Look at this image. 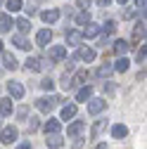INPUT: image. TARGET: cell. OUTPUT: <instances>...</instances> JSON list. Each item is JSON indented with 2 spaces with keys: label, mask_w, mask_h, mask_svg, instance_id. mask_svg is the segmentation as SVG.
I'll list each match as a JSON object with an SVG mask.
<instances>
[{
  "label": "cell",
  "mask_w": 147,
  "mask_h": 149,
  "mask_svg": "<svg viewBox=\"0 0 147 149\" xmlns=\"http://www.w3.org/2000/svg\"><path fill=\"white\" fill-rule=\"evenodd\" d=\"M7 92H10V97L22 100V97H24V85H22L19 81H10V83H7Z\"/></svg>",
  "instance_id": "obj_1"
},
{
  "label": "cell",
  "mask_w": 147,
  "mask_h": 149,
  "mask_svg": "<svg viewBox=\"0 0 147 149\" xmlns=\"http://www.w3.org/2000/svg\"><path fill=\"white\" fill-rule=\"evenodd\" d=\"M57 102H62V100H60V97H43V100L36 102V107L48 114V111H52V109H55V104H57Z\"/></svg>",
  "instance_id": "obj_2"
},
{
  "label": "cell",
  "mask_w": 147,
  "mask_h": 149,
  "mask_svg": "<svg viewBox=\"0 0 147 149\" xmlns=\"http://www.w3.org/2000/svg\"><path fill=\"white\" fill-rule=\"evenodd\" d=\"M14 140H17V128H14V125L5 128L3 133H0V142H3V144H12Z\"/></svg>",
  "instance_id": "obj_3"
},
{
  "label": "cell",
  "mask_w": 147,
  "mask_h": 149,
  "mask_svg": "<svg viewBox=\"0 0 147 149\" xmlns=\"http://www.w3.org/2000/svg\"><path fill=\"white\" fill-rule=\"evenodd\" d=\"M64 57H66V47H64V45L50 47V62H60V59H64Z\"/></svg>",
  "instance_id": "obj_4"
},
{
  "label": "cell",
  "mask_w": 147,
  "mask_h": 149,
  "mask_svg": "<svg viewBox=\"0 0 147 149\" xmlns=\"http://www.w3.org/2000/svg\"><path fill=\"white\" fill-rule=\"evenodd\" d=\"M50 40H52V31L50 29H43V31H38V36H36V45H41V47H45Z\"/></svg>",
  "instance_id": "obj_5"
},
{
  "label": "cell",
  "mask_w": 147,
  "mask_h": 149,
  "mask_svg": "<svg viewBox=\"0 0 147 149\" xmlns=\"http://www.w3.org/2000/svg\"><path fill=\"white\" fill-rule=\"evenodd\" d=\"M83 128H85V121H74V123L66 128V135H69V137H76V135L83 133Z\"/></svg>",
  "instance_id": "obj_6"
},
{
  "label": "cell",
  "mask_w": 147,
  "mask_h": 149,
  "mask_svg": "<svg viewBox=\"0 0 147 149\" xmlns=\"http://www.w3.org/2000/svg\"><path fill=\"white\" fill-rule=\"evenodd\" d=\"M41 17H43V22L45 24H55V22H57L60 19V10H45V12H41Z\"/></svg>",
  "instance_id": "obj_7"
},
{
  "label": "cell",
  "mask_w": 147,
  "mask_h": 149,
  "mask_svg": "<svg viewBox=\"0 0 147 149\" xmlns=\"http://www.w3.org/2000/svg\"><path fill=\"white\" fill-rule=\"evenodd\" d=\"M24 64H26V69H29V71H41L43 66H50V64H45V62H41V59H36V57H29Z\"/></svg>",
  "instance_id": "obj_8"
},
{
  "label": "cell",
  "mask_w": 147,
  "mask_h": 149,
  "mask_svg": "<svg viewBox=\"0 0 147 149\" xmlns=\"http://www.w3.org/2000/svg\"><path fill=\"white\" fill-rule=\"evenodd\" d=\"M100 31H102L100 24H90V22H88V24H85V31H83V38H95Z\"/></svg>",
  "instance_id": "obj_9"
},
{
  "label": "cell",
  "mask_w": 147,
  "mask_h": 149,
  "mask_svg": "<svg viewBox=\"0 0 147 149\" xmlns=\"http://www.w3.org/2000/svg\"><path fill=\"white\" fill-rule=\"evenodd\" d=\"M81 40H83V33H81V31H74V29L66 31V43H69V45H78Z\"/></svg>",
  "instance_id": "obj_10"
},
{
  "label": "cell",
  "mask_w": 147,
  "mask_h": 149,
  "mask_svg": "<svg viewBox=\"0 0 147 149\" xmlns=\"http://www.w3.org/2000/svg\"><path fill=\"white\" fill-rule=\"evenodd\" d=\"M14 26V22H12V17L7 14V12H0V31H10Z\"/></svg>",
  "instance_id": "obj_11"
},
{
  "label": "cell",
  "mask_w": 147,
  "mask_h": 149,
  "mask_svg": "<svg viewBox=\"0 0 147 149\" xmlns=\"http://www.w3.org/2000/svg\"><path fill=\"white\" fill-rule=\"evenodd\" d=\"M104 128H107V121H104V118H100V121H95V125H93V130H90V137H93V140H97V137H100V133H102Z\"/></svg>",
  "instance_id": "obj_12"
},
{
  "label": "cell",
  "mask_w": 147,
  "mask_h": 149,
  "mask_svg": "<svg viewBox=\"0 0 147 149\" xmlns=\"http://www.w3.org/2000/svg\"><path fill=\"white\" fill-rule=\"evenodd\" d=\"M142 38H145V22H138L133 29V43H140Z\"/></svg>",
  "instance_id": "obj_13"
},
{
  "label": "cell",
  "mask_w": 147,
  "mask_h": 149,
  "mask_svg": "<svg viewBox=\"0 0 147 149\" xmlns=\"http://www.w3.org/2000/svg\"><path fill=\"white\" fill-rule=\"evenodd\" d=\"M104 100H90V104H88V111H90V114H100V111L104 109Z\"/></svg>",
  "instance_id": "obj_14"
},
{
  "label": "cell",
  "mask_w": 147,
  "mask_h": 149,
  "mask_svg": "<svg viewBox=\"0 0 147 149\" xmlns=\"http://www.w3.org/2000/svg\"><path fill=\"white\" fill-rule=\"evenodd\" d=\"M45 137H48V135H45ZM45 142H48L50 149H60V147H62V137H60L57 133H50V137H48Z\"/></svg>",
  "instance_id": "obj_15"
},
{
  "label": "cell",
  "mask_w": 147,
  "mask_h": 149,
  "mask_svg": "<svg viewBox=\"0 0 147 149\" xmlns=\"http://www.w3.org/2000/svg\"><path fill=\"white\" fill-rule=\"evenodd\" d=\"M112 135H114L116 140H123V137L128 135V128H126L123 123H119V125H114V128H112Z\"/></svg>",
  "instance_id": "obj_16"
},
{
  "label": "cell",
  "mask_w": 147,
  "mask_h": 149,
  "mask_svg": "<svg viewBox=\"0 0 147 149\" xmlns=\"http://www.w3.org/2000/svg\"><path fill=\"white\" fill-rule=\"evenodd\" d=\"M3 62H5V66H7L10 71H14L17 66H19V64H17V57H14V54H10V52L3 54Z\"/></svg>",
  "instance_id": "obj_17"
},
{
  "label": "cell",
  "mask_w": 147,
  "mask_h": 149,
  "mask_svg": "<svg viewBox=\"0 0 147 149\" xmlns=\"http://www.w3.org/2000/svg\"><path fill=\"white\" fill-rule=\"evenodd\" d=\"M78 57H81L83 62H93V59H95V50H90V47H81V50H78Z\"/></svg>",
  "instance_id": "obj_18"
},
{
  "label": "cell",
  "mask_w": 147,
  "mask_h": 149,
  "mask_svg": "<svg viewBox=\"0 0 147 149\" xmlns=\"http://www.w3.org/2000/svg\"><path fill=\"white\" fill-rule=\"evenodd\" d=\"M60 128H62V125H60L57 118H50V121L45 123V135H50V133H60Z\"/></svg>",
  "instance_id": "obj_19"
},
{
  "label": "cell",
  "mask_w": 147,
  "mask_h": 149,
  "mask_svg": "<svg viewBox=\"0 0 147 149\" xmlns=\"http://www.w3.org/2000/svg\"><path fill=\"white\" fill-rule=\"evenodd\" d=\"M74 116H76V104H66V107L62 109V118L69 121V118H74Z\"/></svg>",
  "instance_id": "obj_20"
},
{
  "label": "cell",
  "mask_w": 147,
  "mask_h": 149,
  "mask_svg": "<svg viewBox=\"0 0 147 149\" xmlns=\"http://www.w3.org/2000/svg\"><path fill=\"white\" fill-rule=\"evenodd\" d=\"M12 43H14L17 47H19V50H29V47H31V45H29V40L24 38L22 33H19V36H14V38H12Z\"/></svg>",
  "instance_id": "obj_21"
},
{
  "label": "cell",
  "mask_w": 147,
  "mask_h": 149,
  "mask_svg": "<svg viewBox=\"0 0 147 149\" xmlns=\"http://www.w3.org/2000/svg\"><path fill=\"white\" fill-rule=\"evenodd\" d=\"M10 114H12V102L0 100V116H10Z\"/></svg>",
  "instance_id": "obj_22"
},
{
  "label": "cell",
  "mask_w": 147,
  "mask_h": 149,
  "mask_svg": "<svg viewBox=\"0 0 147 149\" xmlns=\"http://www.w3.org/2000/svg\"><path fill=\"white\" fill-rule=\"evenodd\" d=\"M128 50H131V45H128V43H126V40H119V43H116V45H114V52H116V54H119V57H123V54H126V52H128Z\"/></svg>",
  "instance_id": "obj_23"
},
{
  "label": "cell",
  "mask_w": 147,
  "mask_h": 149,
  "mask_svg": "<svg viewBox=\"0 0 147 149\" xmlns=\"http://www.w3.org/2000/svg\"><path fill=\"white\" fill-rule=\"evenodd\" d=\"M90 95H93V90H90V88H81L78 95H76V100L78 102H85V100H90Z\"/></svg>",
  "instance_id": "obj_24"
},
{
  "label": "cell",
  "mask_w": 147,
  "mask_h": 149,
  "mask_svg": "<svg viewBox=\"0 0 147 149\" xmlns=\"http://www.w3.org/2000/svg\"><path fill=\"white\" fill-rule=\"evenodd\" d=\"M17 29H19L22 33H26V31H31V22L29 19H17V24H14Z\"/></svg>",
  "instance_id": "obj_25"
},
{
  "label": "cell",
  "mask_w": 147,
  "mask_h": 149,
  "mask_svg": "<svg viewBox=\"0 0 147 149\" xmlns=\"http://www.w3.org/2000/svg\"><path fill=\"white\" fill-rule=\"evenodd\" d=\"M112 71H114V66L104 64V66H100V69H97V76H100V78H104V76H109V73H112Z\"/></svg>",
  "instance_id": "obj_26"
},
{
  "label": "cell",
  "mask_w": 147,
  "mask_h": 149,
  "mask_svg": "<svg viewBox=\"0 0 147 149\" xmlns=\"http://www.w3.org/2000/svg\"><path fill=\"white\" fill-rule=\"evenodd\" d=\"M7 10H10V12L22 10V0H7Z\"/></svg>",
  "instance_id": "obj_27"
},
{
  "label": "cell",
  "mask_w": 147,
  "mask_h": 149,
  "mask_svg": "<svg viewBox=\"0 0 147 149\" xmlns=\"http://www.w3.org/2000/svg\"><path fill=\"white\" fill-rule=\"evenodd\" d=\"M114 69H116V71H128V59H126V57H119V62H116Z\"/></svg>",
  "instance_id": "obj_28"
},
{
  "label": "cell",
  "mask_w": 147,
  "mask_h": 149,
  "mask_svg": "<svg viewBox=\"0 0 147 149\" xmlns=\"http://www.w3.org/2000/svg\"><path fill=\"white\" fill-rule=\"evenodd\" d=\"M38 130V118H29V125H26V133H36Z\"/></svg>",
  "instance_id": "obj_29"
},
{
  "label": "cell",
  "mask_w": 147,
  "mask_h": 149,
  "mask_svg": "<svg viewBox=\"0 0 147 149\" xmlns=\"http://www.w3.org/2000/svg\"><path fill=\"white\" fill-rule=\"evenodd\" d=\"M88 22H90V17H88V12H81V14L76 17V24H78V26H83V24H88Z\"/></svg>",
  "instance_id": "obj_30"
},
{
  "label": "cell",
  "mask_w": 147,
  "mask_h": 149,
  "mask_svg": "<svg viewBox=\"0 0 147 149\" xmlns=\"http://www.w3.org/2000/svg\"><path fill=\"white\" fill-rule=\"evenodd\" d=\"M41 88H43V90H48V92H50V90H52V88H55V83H52V81H50V78H43V81H41Z\"/></svg>",
  "instance_id": "obj_31"
},
{
  "label": "cell",
  "mask_w": 147,
  "mask_h": 149,
  "mask_svg": "<svg viewBox=\"0 0 147 149\" xmlns=\"http://www.w3.org/2000/svg\"><path fill=\"white\" fill-rule=\"evenodd\" d=\"M104 31H107V33H114V31H116V22H114V19H109V22L104 24Z\"/></svg>",
  "instance_id": "obj_32"
},
{
  "label": "cell",
  "mask_w": 147,
  "mask_h": 149,
  "mask_svg": "<svg viewBox=\"0 0 147 149\" xmlns=\"http://www.w3.org/2000/svg\"><path fill=\"white\" fill-rule=\"evenodd\" d=\"M85 78H88V73H85V71H78V73H76V83H83Z\"/></svg>",
  "instance_id": "obj_33"
},
{
  "label": "cell",
  "mask_w": 147,
  "mask_h": 149,
  "mask_svg": "<svg viewBox=\"0 0 147 149\" xmlns=\"http://www.w3.org/2000/svg\"><path fill=\"white\" fill-rule=\"evenodd\" d=\"M116 92V85L114 83H107V95H114Z\"/></svg>",
  "instance_id": "obj_34"
},
{
  "label": "cell",
  "mask_w": 147,
  "mask_h": 149,
  "mask_svg": "<svg viewBox=\"0 0 147 149\" xmlns=\"http://www.w3.org/2000/svg\"><path fill=\"white\" fill-rule=\"evenodd\" d=\"M145 54H147V52H145V47H142V50L138 52V62H140V64H145Z\"/></svg>",
  "instance_id": "obj_35"
},
{
  "label": "cell",
  "mask_w": 147,
  "mask_h": 149,
  "mask_svg": "<svg viewBox=\"0 0 147 149\" xmlns=\"http://www.w3.org/2000/svg\"><path fill=\"white\" fill-rule=\"evenodd\" d=\"M88 5H90V0H78V7H81V10H85Z\"/></svg>",
  "instance_id": "obj_36"
},
{
  "label": "cell",
  "mask_w": 147,
  "mask_h": 149,
  "mask_svg": "<svg viewBox=\"0 0 147 149\" xmlns=\"http://www.w3.org/2000/svg\"><path fill=\"white\" fill-rule=\"evenodd\" d=\"M109 3H112V0H97V5H100V7H107Z\"/></svg>",
  "instance_id": "obj_37"
},
{
  "label": "cell",
  "mask_w": 147,
  "mask_h": 149,
  "mask_svg": "<svg viewBox=\"0 0 147 149\" xmlns=\"http://www.w3.org/2000/svg\"><path fill=\"white\" fill-rule=\"evenodd\" d=\"M17 149H31V144H29V142H24V144H19Z\"/></svg>",
  "instance_id": "obj_38"
},
{
  "label": "cell",
  "mask_w": 147,
  "mask_h": 149,
  "mask_svg": "<svg viewBox=\"0 0 147 149\" xmlns=\"http://www.w3.org/2000/svg\"><path fill=\"white\" fill-rule=\"evenodd\" d=\"M145 3H147V0H135V5H138V7H145Z\"/></svg>",
  "instance_id": "obj_39"
},
{
  "label": "cell",
  "mask_w": 147,
  "mask_h": 149,
  "mask_svg": "<svg viewBox=\"0 0 147 149\" xmlns=\"http://www.w3.org/2000/svg\"><path fill=\"white\" fill-rule=\"evenodd\" d=\"M95 149H107V147H104V144H97V147H95Z\"/></svg>",
  "instance_id": "obj_40"
},
{
  "label": "cell",
  "mask_w": 147,
  "mask_h": 149,
  "mask_svg": "<svg viewBox=\"0 0 147 149\" xmlns=\"http://www.w3.org/2000/svg\"><path fill=\"white\" fill-rule=\"evenodd\" d=\"M0 52H3V40H0Z\"/></svg>",
  "instance_id": "obj_41"
},
{
  "label": "cell",
  "mask_w": 147,
  "mask_h": 149,
  "mask_svg": "<svg viewBox=\"0 0 147 149\" xmlns=\"http://www.w3.org/2000/svg\"><path fill=\"white\" fill-rule=\"evenodd\" d=\"M119 3H121V5H123V3H128V0H119Z\"/></svg>",
  "instance_id": "obj_42"
}]
</instances>
